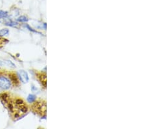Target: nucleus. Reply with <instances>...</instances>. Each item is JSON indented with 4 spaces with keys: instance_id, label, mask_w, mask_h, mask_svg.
<instances>
[{
    "instance_id": "39448f33",
    "label": "nucleus",
    "mask_w": 146,
    "mask_h": 129,
    "mask_svg": "<svg viewBox=\"0 0 146 129\" xmlns=\"http://www.w3.org/2000/svg\"><path fill=\"white\" fill-rule=\"evenodd\" d=\"M35 100H36V96L34 95H29L27 98V102L30 103L34 102L35 101Z\"/></svg>"
},
{
    "instance_id": "9d476101",
    "label": "nucleus",
    "mask_w": 146,
    "mask_h": 129,
    "mask_svg": "<svg viewBox=\"0 0 146 129\" xmlns=\"http://www.w3.org/2000/svg\"><path fill=\"white\" fill-rule=\"evenodd\" d=\"M8 43L7 39H3L2 37H0V48H1V47L4 45V44H5L6 43Z\"/></svg>"
},
{
    "instance_id": "9b49d317",
    "label": "nucleus",
    "mask_w": 146,
    "mask_h": 129,
    "mask_svg": "<svg viewBox=\"0 0 146 129\" xmlns=\"http://www.w3.org/2000/svg\"><path fill=\"white\" fill-rule=\"evenodd\" d=\"M24 26H25V27H27V29H29V31H33V32H36V33H37V31H35V30H33V29L32 28H31V27H30L29 26V25H28L27 24H25V25H24Z\"/></svg>"
},
{
    "instance_id": "6e6552de",
    "label": "nucleus",
    "mask_w": 146,
    "mask_h": 129,
    "mask_svg": "<svg viewBox=\"0 0 146 129\" xmlns=\"http://www.w3.org/2000/svg\"><path fill=\"white\" fill-rule=\"evenodd\" d=\"M5 25H9V26H11V27H16L18 24L17 23L13 22V21L9 20L8 22H5Z\"/></svg>"
},
{
    "instance_id": "7ed1b4c3",
    "label": "nucleus",
    "mask_w": 146,
    "mask_h": 129,
    "mask_svg": "<svg viewBox=\"0 0 146 129\" xmlns=\"http://www.w3.org/2000/svg\"><path fill=\"white\" fill-rule=\"evenodd\" d=\"M18 76L21 82H23V84L27 83L29 82V76L28 74L25 70H20L18 71Z\"/></svg>"
},
{
    "instance_id": "f03ea898",
    "label": "nucleus",
    "mask_w": 146,
    "mask_h": 129,
    "mask_svg": "<svg viewBox=\"0 0 146 129\" xmlns=\"http://www.w3.org/2000/svg\"><path fill=\"white\" fill-rule=\"evenodd\" d=\"M32 108L36 114L41 116H43V115L45 116L46 112V103L45 101L35 102V104L33 105Z\"/></svg>"
},
{
    "instance_id": "0eeeda50",
    "label": "nucleus",
    "mask_w": 146,
    "mask_h": 129,
    "mask_svg": "<svg viewBox=\"0 0 146 129\" xmlns=\"http://www.w3.org/2000/svg\"><path fill=\"white\" fill-rule=\"evenodd\" d=\"M9 15L7 12L0 10V19H1V18H6Z\"/></svg>"
},
{
    "instance_id": "f257e3e1",
    "label": "nucleus",
    "mask_w": 146,
    "mask_h": 129,
    "mask_svg": "<svg viewBox=\"0 0 146 129\" xmlns=\"http://www.w3.org/2000/svg\"><path fill=\"white\" fill-rule=\"evenodd\" d=\"M11 74L5 70H0V89L7 90L14 86L11 79Z\"/></svg>"
},
{
    "instance_id": "20e7f679",
    "label": "nucleus",
    "mask_w": 146,
    "mask_h": 129,
    "mask_svg": "<svg viewBox=\"0 0 146 129\" xmlns=\"http://www.w3.org/2000/svg\"><path fill=\"white\" fill-rule=\"evenodd\" d=\"M37 76L44 88H46V74L44 73H38L37 74Z\"/></svg>"
},
{
    "instance_id": "423d86ee",
    "label": "nucleus",
    "mask_w": 146,
    "mask_h": 129,
    "mask_svg": "<svg viewBox=\"0 0 146 129\" xmlns=\"http://www.w3.org/2000/svg\"><path fill=\"white\" fill-rule=\"evenodd\" d=\"M9 33V30L8 29H3L0 30V37H2L3 36H5V35H7Z\"/></svg>"
},
{
    "instance_id": "1a4fd4ad",
    "label": "nucleus",
    "mask_w": 146,
    "mask_h": 129,
    "mask_svg": "<svg viewBox=\"0 0 146 129\" xmlns=\"http://www.w3.org/2000/svg\"><path fill=\"white\" fill-rule=\"evenodd\" d=\"M17 20L19 21V22H26L29 20H28V18L26 17V16H21L18 18Z\"/></svg>"
}]
</instances>
